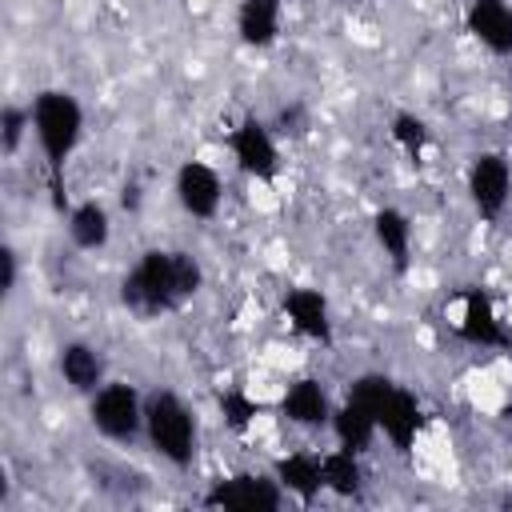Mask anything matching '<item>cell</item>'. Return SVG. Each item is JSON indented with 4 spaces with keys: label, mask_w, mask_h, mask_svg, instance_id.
<instances>
[{
    "label": "cell",
    "mask_w": 512,
    "mask_h": 512,
    "mask_svg": "<svg viewBox=\"0 0 512 512\" xmlns=\"http://www.w3.org/2000/svg\"><path fill=\"white\" fill-rule=\"evenodd\" d=\"M224 416H228L232 428H248L252 416H256V404L244 400V396H224Z\"/></svg>",
    "instance_id": "603a6c76"
},
{
    "label": "cell",
    "mask_w": 512,
    "mask_h": 512,
    "mask_svg": "<svg viewBox=\"0 0 512 512\" xmlns=\"http://www.w3.org/2000/svg\"><path fill=\"white\" fill-rule=\"evenodd\" d=\"M24 128H32V112H24V108H16V104H4V112H0V148H4L8 156L20 148Z\"/></svg>",
    "instance_id": "7402d4cb"
},
{
    "label": "cell",
    "mask_w": 512,
    "mask_h": 512,
    "mask_svg": "<svg viewBox=\"0 0 512 512\" xmlns=\"http://www.w3.org/2000/svg\"><path fill=\"white\" fill-rule=\"evenodd\" d=\"M392 136H396V144H400L408 156H420L424 144H428V128H424V120L412 116V112H400V116L392 120Z\"/></svg>",
    "instance_id": "44dd1931"
},
{
    "label": "cell",
    "mask_w": 512,
    "mask_h": 512,
    "mask_svg": "<svg viewBox=\"0 0 512 512\" xmlns=\"http://www.w3.org/2000/svg\"><path fill=\"white\" fill-rule=\"evenodd\" d=\"M144 432L148 444L172 464V468H188L196 456V416L192 408L176 396V392H152L144 404Z\"/></svg>",
    "instance_id": "3957f363"
},
{
    "label": "cell",
    "mask_w": 512,
    "mask_h": 512,
    "mask_svg": "<svg viewBox=\"0 0 512 512\" xmlns=\"http://www.w3.org/2000/svg\"><path fill=\"white\" fill-rule=\"evenodd\" d=\"M280 412H284V420H292V424H300V428L332 424L328 392H324L320 380H312V376L288 384V392H284V400H280Z\"/></svg>",
    "instance_id": "8fae6325"
},
{
    "label": "cell",
    "mask_w": 512,
    "mask_h": 512,
    "mask_svg": "<svg viewBox=\"0 0 512 512\" xmlns=\"http://www.w3.org/2000/svg\"><path fill=\"white\" fill-rule=\"evenodd\" d=\"M280 12L284 0H240L236 8V32L248 48H268L280 36Z\"/></svg>",
    "instance_id": "5bb4252c"
},
{
    "label": "cell",
    "mask_w": 512,
    "mask_h": 512,
    "mask_svg": "<svg viewBox=\"0 0 512 512\" xmlns=\"http://www.w3.org/2000/svg\"><path fill=\"white\" fill-rule=\"evenodd\" d=\"M320 472H324V488H328V492H336V496H356V492H360L364 472H360L356 452H348V448L328 452V456L320 460Z\"/></svg>",
    "instance_id": "ffe728a7"
},
{
    "label": "cell",
    "mask_w": 512,
    "mask_h": 512,
    "mask_svg": "<svg viewBox=\"0 0 512 512\" xmlns=\"http://www.w3.org/2000/svg\"><path fill=\"white\" fill-rule=\"evenodd\" d=\"M276 480H280L284 492H292V496H300V500H312V496H320V488H324L320 460L308 456V452L284 456V460L276 464Z\"/></svg>",
    "instance_id": "d6986e66"
},
{
    "label": "cell",
    "mask_w": 512,
    "mask_h": 512,
    "mask_svg": "<svg viewBox=\"0 0 512 512\" xmlns=\"http://www.w3.org/2000/svg\"><path fill=\"white\" fill-rule=\"evenodd\" d=\"M56 364H60L64 384L76 388V392H88V396H92V392L104 384V360H100V352H96L92 344H84V340H68V344L60 348Z\"/></svg>",
    "instance_id": "4fadbf2b"
},
{
    "label": "cell",
    "mask_w": 512,
    "mask_h": 512,
    "mask_svg": "<svg viewBox=\"0 0 512 512\" xmlns=\"http://www.w3.org/2000/svg\"><path fill=\"white\" fill-rule=\"evenodd\" d=\"M284 316H288V324H292L300 336L320 340V344L332 340V320H328V300H324V292H316V288H292V292L284 296Z\"/></svg>",
    "instance_id": "30bf717a"
},
{
    "label": "cell",
    "mask_w": 512,
    "mask_h": 512,
    "mask_svg": "<svg viewBox=\"0 0 512 512\" xmlns=\"http://www.w3.org/2000/svg\"><path fill=\"white\" fill-rule=\"evenodd\" d=\"M32 132H36V144L52 168V176H60V168L68 164V156L76 152L80 144V132H84V108L72 92L64 88H44L36 100H32Z\"/></svg>",
    "instance_id": "7a4b0ae2"
},
{
    "label": "cell",
    "mask_w": 512,
    "mask_h": 512,
    "mask_svg": "<svg viewBox=\"0 0 512 512\" xmlns=\"http://www.w3.org/2000/svg\"><path fill=\"white\" fill-rule=\"evenodd\" d=\"M468 32L492 56H512V4L508 0H472L468 4Z\"/></svg>",
    "instance_id": "9c48e42d"
},
{
    "label": "cell",
    "mask_w": 512,
    "mask_h": 512,
    "mask_svg": "<svg viewBox=\"0 0 512 512\" xmlns=\"http://www.w3.org/2000/svg\"><path fill=\"white\" fill-rule=\"evenodd\" d=\"M176 200L188 216L196 220H212L220 212V200H224V180L212 164L204 160H184L176 168Z\"/></svg>",
    "instance_id": "52a82bcc"
},
{
    "label": "cell",
    "mask_w": 512,
    "mask_h": 512,
    "mask_svg": "<svg viewBox=\"0 0 512 512\" xmlns=\"http://www.w3.org/2000/svg\"><path fill=\"white\" fill-rule=\"evenodd\" d=\"M372 232H376V244L384 248V256L392 260V268L404 272L408 268V252H412V220L400 208H380L372 216Z\"/></svg>",
    "instance_id": "ac0fdd59"
},
{
    "label": "cell",
    "mask_w": 512,
    "mask_h": 512,
    "mask_svg": "<svg viewBox=\"0 0 512 512\" xmlns=\"http://www.w3.org/2000/svg\"><path fill=\"white\" fill-rule=\"evenodd\" d=\"M456 332L468 340V344H480V348H500L508 336L492 312V300L484 292H468L464 296V312L456 320Z\"/></svg>",
    "instance_id": "9a60e30c"
},
{
    "label": "cell",
    "mask_w": 512,
    "mask_h": 512,
    "mask_svg": "<svg viewBox=\"0 0 512 512\" xmlns=\"http://www.w3.org/2000/svg\"><path fill=\"white\" fill-rule=\"evenodd\" d=\"M112 236V216L100 200H84L68 212V240L80 248V252H96L104 248Z\"/></svg>",
    "instance_id": "e0dca14e"
},
{
    "label": "cell",
    "mask_w": 512,
    "mask_h": 512,
    "mask_svg": "<svg viewBox=\"0 0 512 512\" xmlns=\"http://www.w3.org/2000/svg\"><path fill=\"white\" fill-rule=\"evenodd\" d=\"M468 196L484 220H496L512 196V164L500 152H480L468 168Z\"/></svg>",
    "instance_id": "5b68a950"
},
{
    "label": "cell",
    "mask_w": 512,
    "mask_h": 512,
    "mask_svg": "<svg viewBox=\"0 0 512 512\" xmlns=\"http://www.w3.org/2000/svg\"><path fill=\"white\" fill-rule=\"evenodd\" d=\"M0 288H4V296L16 288V252L8 244L0 248Z\"/></svg>",
    "instance_id": "cb8c5ba5"
},
{
    "label": "cell",
    "mask_w": 512,
    "mask_h": 512,
    "mask_svg": "<svg viewBox=\"0 0 512 512\" xmlns=\"http://www.w3.org/2000/svg\"><path fill=\"white\" fill-rule=\"evenodd\" d=\"M92 428L108 440H132L140 428H144V404H140V392L124 380H104L96 392H92Z\"/></svg>",
    "instance_id": "277c9868"
},
{
    "label": "cell",
    "mask_w": 512,
    "mask_h": 512,
    "mask_svg": "<svg viewBox=\"0 0 512 512\" xmlns=\"http://www.w3.org/2000/svg\"><path fill=\"white\" fill-rule=\"evenodd\" d=\"M332 432L340 440V448L348 452H364L372 444V436L380 432V420H376V408L360 404L356 396H348L336 412H332Z\"/></svg>",
    "instance_id": "2e32d148"
},
{
    "label": "cell",
    "mask_w": 512,
    "mask_h": 512,
    "mask_svg": "<svg viewBox=\"0 0 512 512\" xmlns=\"http://www.w3.org/2000/svg\"><path fill=\"white\" fill-rule=\"evenodd\" d=\"M204 284V268L188 252H168V248H148L124 276L120 300L136 316H160L192 300Z\"/></svg>",
    "instance_id": "6da1fadb"
},
{
    "label": "cell",
    "mask_w": 512,
    "mask_h": 512,
    "mask_svg": "<svg viewBox=\"0 0 512 512\" xmlns=\"http://www.w3.org/2000/svg\"><path fill=\"white\" fill-rule=\"evenodd\" d=\"M208 508H224V512H276L284 504L280 496V480H268V476H232V480H220L208 496H204Z\"/></svg>",
    "instance_id": "8992f818"
},
{
    "label": "cell",
    "mask_w": 512,
    "mask_h": 512,
    "mask_svg": "<svg viewBox=\"0 0 512 512\" xmlns=\"http://www.w3.org/2000/svg\"><path fill=\"white\" fill-rule=\"evenodd\" d=\"M420 424H424V412H420L416 396L392 384L388 400L380 404V432H384V436H388V440H392L396 448H408V444L416 440Z\"/></svg>",
    "instance_id": "7c38bea8"
},
{
    "label": "cell",
    "mask_w": 512,
    "mask_h": 512,
    "mask_svg": "<svg viewBox=\"0 0 512 512\" xmlns=\"http://www.w3.org/2000/svg\"><path fill=\"white\" fill-rule=\"evenodd\" d=\"M228 144H232V156H236V164H240L244 176H252V180H272V176L280 172V148H276L268 124L244 120V124L228 136Z\"/></svg>",
    "instance_id": "ba28073f"
}]
</instances>
